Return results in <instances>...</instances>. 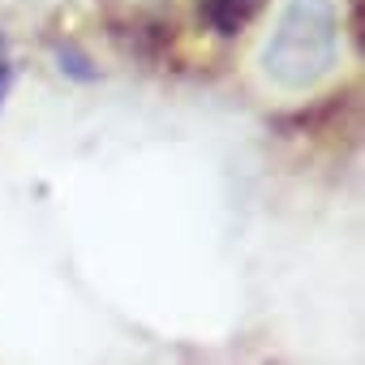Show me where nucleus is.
I'll return each instance as SVG.
<instances>
[{
  "label": "nucleus",
  "mask_w": 365,
  "mask_h": 365,
  "mask_svg": "<svg viewBox=\"0 0 365 365\" xmlns=\"http://www.w3.org/2000/svg\"><path fill=\"white\" fill-rule=\"evenodd\" d=\"M339 31L335 0H288L262 48V73L279 91L318 86L339 65Z\"/></svg>",
  "instance_id": "nucleus-1"
},
{
  "label": "nucleus",
  "mask_w": 365,
  "mask_h": 365,
  "mask_svg": "<svg viewBox=\"0 0 365 365\" xmlns=\"http://www.w3.org/2000/svg\"><path fill=\"white\" fill-rule=\"evenodd\" d=\"M267 5H271V0H198V18L207 22L211 35L237 39V35H245L262 18Z\"/></svg>",
  "instance_id": "nucleus-2"
},
{
  "label": "nucleus",
  "mask_w": 365,
  "mask_h": 365,
  "mask_svg": "<svg viewBox=\"0 0 365 365\" xmlns=\"http://www.w3.org/2000/svg\"><path fill=\"white\" fill-rule=\"evenodd\" d=\"M9 91H14V61H9V48H5V39H0V108H5Z\"/></svg>",
  "instance_id": "nucleus-3"
}]
</instances>
